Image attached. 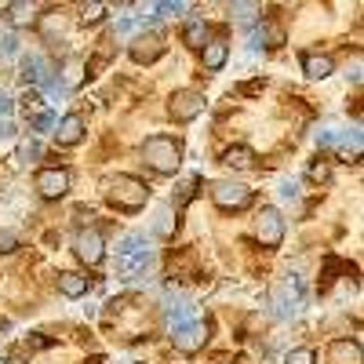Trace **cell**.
<instances>
[{
    "label": "cell",
    "mask_w": 364,
    "mask_h": 364,
    "mask_svg": "<svg viewBox=\"0 0 364 364\" xmlns=\"http://www.w3.org/2000/svg\"><path fill=\"white\" fill-rule=\"evenodd\" d=\"M142 164L154 168L157 175H175L182 164V146L171 135H149L142 142Z\"/></svg>",
    "instance_id": "1"
},
{
    "label": "cell",
    "mask_w": 364,
    "mask_h": 364,
    "mask_svg": "<svg viewBox=\"0 0 364 364\" xmlns=\"http://www.w3.org/2000/svg\"><path fill=\"white\" fill-rule=\"evenodd\" d=\"M106 197L117 211H139L149 200V186L135 175H117V178L106 182Z\"/></svg>",
    "instance_id": "2"
},
{
    "label": "cell",
    "mask_w": 364,
    "mask_h": 364,
    "mask_svg": "<svg viewBox=\"0 0 364 364\" xmlns=\"http://www.w3.org/2000/svg\"><path fill=\"white\" fill-rule=\"evenodd\" d=\"M164 33L161 29H142V33H135L132 37V44H128V55H132V63H139V66H149V63H157V58L164 55Z\"/></svg>",
    "instance_id": "3"
},
{
    "label": "cell",
    "mask_w": 364,
    "mask_h": 364,
    "mask_svg": "<svg viewBox=\"0 0 364 364\" xmlns=\"http://www.w3.org/2000/svg\"><path fill=\"white\" fill-rule=\"evenodd\" d=\"M211 200H215L223 211H240L252 204V190L245 182H233V178H223V182H211Z\"/></svg>",
    "instance_id": "4"
},
{
    "label": "cell",
    "mask_w": 364,
    "mask_h": 364,
    "mask_svg": "<svg viewBox=\"0 0 364 364\" xmlns=\"http://www.w3.org/2000/svg\"><path fill=\"white\" fill-rule=\"evenodd\" d=\"M168 113L178 120V124H186V120H193V117L204 113V95H200L197 87H178L175 95L168 99Z\"/></svg>",
    "instance_id": "5"
},
{
    "label": "cell",
    "mask_w": 364,
    "mask_h": 364,
    "mask_svg": "<svg viewBox=\"0 0 364 364\" xmlns=\"http://www.w3.org/2000/svg\"><path fill=\"white\" fill-rule=\"evenodd\" d=\"M255 233H259V245L262 248H281V240H284V219H281V211L277 208H262L259 211V219H255Z\"/></svg>",
    "instance_id": "6"
},
{
    "label": "cell",
    "mask_w": 364,
    "mask_h": 364,
    "mask_svg": "<svg viewBox=\"0 0 364 364\" xmlns=\"http://www.w3.org/2000/svg\"><path fill=\"white\" fill-rule=\"evenodd\" d=\"M73 252H77V259H80V262H87V266H99V262L106 259L102 233H99V230H80V233L73 237Z\"/></svg>",
    "instance_id": "7"
},
{
    "label": "cell",
    "mask_w": 364,
    "mask_h": 364,
    "mask_svg": "<svg viewBox=\"0 0 364 364\" xmlns=\"http://www.w3.org/2000/svg\"><path fill=\"white\" fill-rule=\"evenodd\" d=\"M171 343H175L178 353H197V350H204V343H208V324H204V321H190V324L175 328V331H171Z\"/></svg>",
    "instance_id": "8"
},
{
    "label": "cell",
    "mask_w": 364,
    "mask_h": 364,
    "mask_svg": "<svg viewBox=\"0 0 364 364\" xmlns=\"http://www.w3.org/2000/svg\"><path fill=\"white\" fill-rule=\"evenodd\" d=\"M37 190L44 200H58L70 193V171L66 168H44L37 171Z\"/></svg>",
    "instance_id": "9"
},
{
    "label": "cell",
    "mask_w": 364,
    "mask_h": 364,
    "mask_svg": "<svg viewBox=\"0 0 364 364\" xmlns=\"http://www.w3.org/2000/svg\"><path fill=\"white\" fill-rule=\"evenodd\" d=\"M317 142H321V149H339L343 157L360 154V132H321Z\"/></svg>",
    "instance_id": "10"
},
{
    "label": "cell",
    "mask_w": 364,
    "mask_h": 364,
    "mask_svg": "<svg viewBox=\"0 0 364 364\" xmlns=\"http://www.w3.org/2000/svg\"><path fill=\"white\" fill-rule=\"evenodd\" d=\"M84 117L80 113H66L63 120H58V128H55V142L58 146H77L84 139Z\"/></svg>",
    "instance_id": "11"
},
{
    "label": "cell",
    "mask_w": 364,
    "mask_h": 364,
    "mask_svg": "<svg viewBox=\"0 0 364 364\" xmlns=\"http://www.w3.org/2000/svg\"><path fill=\"white\" fill-rule=\"evenodd\" d=\"M299 306H302V291H299V277H291L284 284V291L273 299V314H277V317H295Z\"/></svg>",
    "instance_id": "12"
},
{
    "label": "cell",
    "mask_w": 364,
    "mask_h": 364,
    "mask_svg": "<svg viewBox=\"0 0 364 364\" xmlns=\"http://www.w3.org/2000/svg\"><path fill=\"white\" fill-rule=\"evenodd\" d=\"M302 73H306L310 80H324L336 73V58L331 55H317V51H306L302 55Z\"/></svg>",
    "instance_id": "13"
},
{
    "label": "cell",
    "mask_w": 364,
    "mask_h": 364,
    "mask_svg": "<svg viewBox=\"0 0 364 364\" xmlns=\"http://www.w3.org/2000/svg\"><path fill=\"white\" fill-rule=\"evenodd\" d=\"M328 360L331 364H360V343L357 339H336L328 346Z\"/></svg>",
    "instance_id": "14"
},
{
    "label": "cell",
    "mask_w": 364,
    "mask_h": 364,
    "mask_svg": "<svg viewBox=\"0 0 364 364\" xmlns=\"http://www.w3.org/2000/svg\"><path fill=\"white\" fill-rule=\"evenodd\" d=\"M200 58H204V70H223L226 66V58H230V44L219 37V41H208L204 48H200Z\"/></svg>",
    "instance_id": "15"
},
{
    "label": "cell",
    "mask_w": 364,
    "mask_h": 364,
    "mask_svg": "<svg viewBox=\"0 0 364 364\" xmlns=\"http://www.w3.org/2000/svg\"><path fill=\"white\" fill-rule=\"evenodd\" d=\"M255 149L252 146H230L226 154H223V164L226 168H233V171H252L255 168Z\"/></svg>",
    "instance_id": "16"
},
{
    "label": "cell",
    "mask_w": 364,
    "mask_h": 364,
    "mask_svg": "<svg viewBox=\"0 0 364 364\" xmlns=\"http://www.w3.org/2000/svg\"><path fill=\"white\" fill-rule=\"evenodd\" d=\"M22 77L29 84H51V66L44 63L41 55H26L22 58Z\"/></svg>",
    "instance_id": "17"
},
{
    "label": "cell",
    "mask_w": 364,
    "mask_h": 364,
    "mask_svg": "<svg viewBox=\"0 0 364 364\" xmlns=\"http://www.w3.org/2000/svg\"><path fill=\"white\" fill-rule=\"evenodd\" d=\"M84 73H87V63L80 55H70L66 63H63V91H73V87H80V80H84Z\"/></svg>",
    "instance_id": "18"
},
{
    "label": "cell",
    "mask_w": 364,
    "mask_h": 364,
    "mask_svg": "<svg viewBox=\"0 0 364 364\" xmlns=\"http://www.w3.org/2000/svg\"><path fill=\"white\" fill-rule=\"evenodd\" d=\"M87 288H91V281L84 277V273H73V269L58 273V291H63V295H70V299H80V295H87Z\"/></svg>",
    "instance_id": "19"
},
{
    "label": "cell",
    "mask_w": 364,
    "mask_h": 364,
    "mask_svg": "<svg viewBox=\"0 0 364 364\" xmlns=\"http://www.w3.org/2000/svg\"><path fill=\"white\" fill-rule=\"evenodd\" d=\"M4 11H8V22L11 26H33L41 8L29 4V0H15V4H4Z\"/></svg>",
    "instance_id": "20"
},
{
    "label": "cell",
    "mask_w": 364,
    "mask_h": 364,
    "mask_svg": "<svg viewBox=\"0 0 364 364\" xmlns=\"http://www.w3.org/2000/svg\"><path fill=\"white\" fill-rule=\"evenodd\" d=\"M182 44L200 51V48L208 44V22H204V18H190L186 26H182Z\"/></svg>",
    "instance_id": "21"
},
{
    "label": "cell",
    "mask_w": 364,
    "mask_h": 364,
    "mask_svg": "<svg viewBox=\"0 0 364 364\" xmlns=\"http://www.w3.org/2000/svg\"><path fill=\"white\" fill-rule=\"evenodd\" d=\"M117 266H120V273H139V269H149L154 266V248H146V252H139V255H124V259H117Z\"/></svg>",
    "instance_id": "22"
},
{
    "label": "cell",
    "mask_w": 364,
    "mask_h": 364,
    "mask_svg": "<svg viewBox=\"0 0 364 364\" xmlns=\"http://www.w3.org/2000/svg\"><path fill=\"white\" fill-rule=\"evenodd\" d=\"M146 248H149L146 233H128V237L117 245V259H124V255H139V252H146Z\"/></svg>",
    "instance_id": "23"
},
{
    "label": "cell",
    "mask_w": 364,
    "mask_h": 364,
    "mask_svg": "<svg viewBox=\"0 0 364 364\" xmlns=\"http://www.w3.org/2000/svg\"><path fill=\"white\" fill-rule=\"evenodd\" d=\"M190 321H193V306H190V302H171V306H168V324H171V331L182 328V324H190Z\"/></svg>",
    "instance_id": "24"
},
{
    "label": "cell",
    "mask_w": 364,
    "mask_h": 364,
    "mask_svg": "<svg viewBox=\"0 0 364 364\" xmlns=\"http://www.w3.org/2000/svg\"><path fill=\"white\" fill-rule=\"evenodd\" d=\"M259 41H262L266 48H281V44H284V29H281L277 22H262V29H259Z\"/></svg>",
    "instance_id": "25"
},
{
    "label": "cell",
    "mask_w": 364,
    "mask_h": 364,
    "mask_svg": "<svg viewBox=\"0 0 364 364\" xmlns=\"http://www.w3.org/2000/svg\"><path fill=\"white\" fill-rule=\"evenodd\" d=\"M230 15H233L240 26H248V22H255V15H259V4H230Z\"/></svg>",
    "instance_id": "26"
},
{
    "label": "cell",
    "mask_w": 364,
    "mask_h": 364,
    "mask_svg": "<svg viewBox=\"0 0 364 364\" xmlns=\"http://www.w3.org/2000/svg\"><path fill=\"white\" fill-rule=\"evenodd\" d=\"M197 186H200V178H197V175H193V178H186V182H182V193H178V200H175V215H178V208H182V204H190V200H193Z\"/></svg>",
    "instance_id": "27"
},
{
    "label": "cell",
    "mask_w": 364,
    "mask_h": 364,
    "mask_svg": "<svg viewBox=\"0 0 364 364\" xmlns=\"http://www.w3.org/2000/svg\"><path fill=\"white\" fill-rule=\"evenodd\" d=\"M102 15H106V4H84V8H80V22H84V26L102 22Z\"/></svg>",
    "instance_id": "28"
},
{
    "label": "cell",
    "mask_w": 364,
    "mask_h": 364,
    "mask_svg": "<svg viewBox=\"0 0 364 364\" xmlns=\"http://www.w3.org/2000/svg\"><path fill=\"white\" fill-rule=\"evenodd\" d=\"M154 11H157V18H171V15L186 11V4H182V0H164V4H154Z\"/></svg>",
    "instance_id": "29"
},
{
    "label": "cell",
    "mask_w": 364,
    "mask_h": 364,
    "mask_svg": "<svg viewBox=\"0 0 364 364\" xmlns=\"http://www.w3.org/2000/svg\"><path fill=\"white\" fill-rule=\"evenodd\" d=\"M284 364H317V353L310 350V346H299V350H291L288 353V360Z\"/></svg>",
    "instance_id": "30"
},
{
    "label": "cell",
    "mask_w": 364,
    "mask_h": 364,
    "mask_svg": "<svg viewBox=\"0 0 364 364\" xmlns=\"http://www.w3.org/2000/svg\"><path fill=\"white\" fill-rule=\"evenodd\" d=\"M175 226H178V219H171V208H164L161 215H157V223H154V230H157V233H164V237H168Z\"/></svg>",
    "instance_id": "31"
},
{
    "label": "cell",
    "mask_w": 364,
    "mask_h": 364,
    "mask_svg": "<svg viewBox=\"0 0 364 364\" xmlns=\"http://www.w3.org/2000/svg\"><path fill=\"white\" fill-rule=\"evenodd\" d=\"M306 175H310L314 182H331V168H328L324 161H314V164L306 168Z\"/></svg>",
    "instance_id": "32"
},
{
    "label": "cell",
    "mask_w": 364,
    "mask_h": 364,
    "mask_svg": "<svg viewBox=\"0 0 364 364\" xmlns=\"http://www.w3.org/2000/svg\"><path fill=\"white\" fill-rule=\"evenodd\" d=\"M22 102H26V113H33V117H41V113H44V99L37 95V91H26Z\"/></svg>",
    "instance_id": "33"
},
{
    "label": "cell",
    "mask_w": 364,
    "mask_h": 364,
    "mask_svg": "<svg viewBox=\"0 0 364 364\" xmlns=\"http://www.w3.org/2000/svg\"><path fill=\"white\" fill-rule=\"evenodd\" d=\"M48 346H51V339H44V336H33V339H26L18 350H22V353H33V350H48Z\"/></svg>",
    "instance_id": "34"
},
{
    "label": "cell",
    "mask_w": 364,
    "mask_h": 364,
    "mask_svg": "<svg viewBox=\"0 0 364 364\" xmlns=\"http://www.w3.org/2000/svg\"><path fill=\"white\" fill-rule=\"evenodd\" d=\"M18 248V237L11 233V230H4L0 233V255H8V252H15Z\"/></svg>",
    "instance_id": "35"
},
{
    "label": "cell",
    "mask_w": 364,
    "mask_h": 364,
    "mask_svg": "<svg viewBox=\"0 0 364 364\" xmlns=\"http://www.w3.org/2000/svg\"><path fill=\"white\" fill-rule=\"evenodd\" d=\"M18 157H22V161H37V157H41V142H22Z\"/></svg>",
    "instance_id": "36"
},
{
    "label": "cell",
    "mask_w": 364,
    "mask_h": 364,
    "mask_svg": "<svg viewBox=\"0 0 364 364\" xmlns=\"http://www.w3.org/2000/svg\"><path fill=\"white\" fill-rule=\"evenodd\" d=\"M15 51H18V41L11 33H4V37H0V55H15Z\"/></svg>",
    "instance_id": "37"
},
{
    "label": "cell",
    "mask_w": 364,
    "mask_h": 364,
    "mask_svg": "<svg viewBox=\"0 0 364 364\" xmlns=\"http://www.w3.org/2000/svg\"><path fill=\"white\" fill-rule=\"evenodd\" d=\"M51 124H55V117H51V113H48V109H44V113H41V117H33V128H37V132H48V128H51Z\"/></svg>",
    "instance_id": "38"
},
{
    "label": "cell",
    "mask_w": 364,
    "mask_h": 364,
    "mask_svg": "<svg viewBox=\"0 0 364 364\" xmlns=\"http://www.w3.org/2000/svg\"><path fill=\"white\" fill-rule=\"evenodd\" d=\"M281 197H284V200H299V186H295V182H284V186H281Z\"/></svg>",
    "instance_id": "39"
},
{
    "label": "cell",
    "mask_w": 364,
    "mask_h": 364,
    "mask_svg": "<svg viewBox=\"0 0 364 364\" xmlns=\"http://www.w3.org/2000/svg\"><path fill=\"white\" fill-rule=\"evenodd\" d=\"M4 113H11V95H8V91H0V117H4Z\"/></svg>",
    "instance_id": "40"
}]
</instances>
